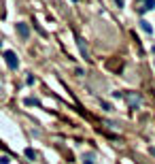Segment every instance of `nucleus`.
I'll return each mask as SVG.
<instances>
[{
  "label": "nucleus",
  "instance_id": "f03ea898",
  "mask_svg": "<svg viewBox=\"0 0 155 164\" xmlns=\"http://www.w3.org/2000/svg\"><path fill=\"white\" fill-rule=\"evenodd\" d=\"M15 30H17V34H19L21 39H28V36H30V28H28V24H23V21L15 24Z\"/></svg>",
  "mask_w": 155,
  "mask_h": 164
},
{
  "label": "nucleus",
  "instance_id": "6e6552de",
  "mask_svg": "<svg viewBox=\"0 0 155 164\" xmlns=\"http://www.w3.org/2000/svg\"><path fill=\"white\" fill-rule=\"evenodd\" d=\"M102 109L104 111H113V105L110 102H102Z\"/></svg>",
  "mask_w": 155,
  "mask_h": 164
},
{
  "label": "nucleus",
  "instance_id": "9b49d317",
  "mask_svg": "<svg viewBox=\"0 0 155 164\" xmlns=\"http://www.w3.org/2000/svg\"><path fill=\"white\" fill-rule=\"evenodd\" d=\"M117 4H119V9H121V6H123V0H117Z\"/></svg>",
  "mask_w": 155,
  "mask_h": 164
},
{
  "label": "nucleus",
  "instance_id": "f257e3e1",
  "mask_svg": "<svg viewBox=\"0 0 155 164\" xmlns=\"http://www.w3.org/2000/svg\"><path fill=\"white\" fill-rule=\"evenodd\" d=\"M4 62H6V66L11 71H17V66H19V60H17V55L13 51H4Z\"/></svg>",
  "mask_w": 155,
  "mask_h": 164
},
{
  "label": "nucleus",
  "instance_id": "20e7f679",
  "mask_svg": "<svg viewBox=\"0 0 155 164\" xmlns=\"http://www.w3.org/2000/svg\"><path fill=\"white\" fill-rule=\"evenodd\" d=\"M77 45H79V51H81V55H83L85 60H89V51H87V45L83 43V39H77Z\"/></svg>",
  "mask_w": 155,
  "mask_h": 164
},
{
  "label": "nucleus",
  "instance_id": "7ed1b4c3",
  "mask_svg": "<svg viewBox=\"0 0 155 164\" xmlns=\"http://www.w3.org/2000/svg\"><path fill=\"white\" fill-rule=\"evenodd\" d=\"M151 9H155V0H147L142 6H138V15H145V13L151 11Z\"/></svg>",
  "mask_w": 155,
  "mask_h": 164
},
{
  "label": "nucleus",
  "instance_id": "39448f33",
  "mask_svg": "<svg viewBox=\"0 0 155 164\" xmlns=\"http://www.w3.org/2000/svg\"><path fill=\"white\" fill-rule=\"evenodd\" d=\"M138 24H140V28H142V30H145L147 34H153V26H151V24H149L147 19H140Z\"/></svg>",
  "mask_w": 155,
  "mask_h": 164
},
{
  "label": "nucleus",
  "instance_id": "423d86ee",
  "mask_svg": "<svg viewBox=\"0 0 155 164\" xmlns=\"http://www.w3.org/2000/svg\"><path fill=\"white\" fill-rule=\"evenodd\" d=\"M23 102H26L28 107H41V100H36V98H26Z\"/></svg>",
  "mask_w": 155,
  "mask_h": 164
},
{
  "label": "nucleus",
  "instance_id": "0eeeda50",
  "mask_svg": "<svg viewBox=\"0 0 155 164\" xmlns=\"http://www.w3.org/2000/svg\"><path fill=\"white\" fill-rule=\"evenodd\" d=\"M26 156H28L30 160H34V158H36V154H34V149H32V147H28V149H26Z\"/></svg>",
  "mask_w": 155,
  "mask_h": 164
},
{
  "label": "nucleus",
  "instance_id": "1a4fd4ad",
  "mask_svg": "<svg viewBox=\"0 0 155 164\" xmlns=\"http://www.w3.org/2000/svg\"><path fill=\"white\" fill-rule=\"evenodd\" d=\"M9 162H11L9 156H0V164H9Z\"/></svg>",
  "mask_w": 155,
  "mask_h": 164
},
{
  "label": "nucleus",
  "instance_id": "ddd939ff",
  "mask_svg": "<svg viewBox=\"0 0 155 164\" xmlns=\"http://www.w3.org/2000/svg\"><path fill=\"white\" fill-rule=\"evenodd\" d=\"M83 164H94V162H92V160H87V162H83Z\"/></svg>",
  "mask_w": 155,
  "mask_h": 164
},
{
  "label": "nucleus",
  "instance_id": "9d476101",
  "mask_svg": "<svg viewBox=\"0 0 155 164\" xmlns=\"http://www.w3.org/2000/svg\"><path fill=\"white\" fill-rule=\"evenodd\" d=\"M34 28H36V30H38V34H43V36H45V34H47V32H45V30H43V28H41V26H38V24H36V21H34Z\"/></svg>",
  "mask_w": 155,
  "mask_h": 164
},
{
  "label": "nucleus",
  "instance_id": "f8f14e48",
  "mask_svg": "<svg viewBox=\"0 0 155 164\" xmlns=\"http://www.w3.org/2000/svg\"><path fill=\"white\" fill-rule=\"evenodd\" d=\"M149 151H151V156H155V147H151V149H149Z\"/></svg>",
  "mask_w": 155,
  "mask_h": 164
}]
</instances>
